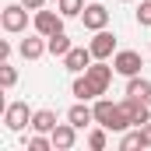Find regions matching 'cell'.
<instances>
[{
    "mask_svg": "<svg viewBox=\"0 0 151 151\" xmlns=\"http://www.w3.org/2000/svg\"><path fill=\"white\" fill-rule=\"evenodd\" d=\"M67 119L74 123L77 130H84V127H91V123H95V109H91L88 102H81V99H77L74 106L67 109Z\"/></svg>",
    "mask_w": 151,
    "mask_h": 151,
    "instance_id": "4fadbf2b",
    "label": "cell"
},
{
    "mask_svg": "<svg viewBox=\"0 0 151 151\" xmlns=\"http://www.w3.org/2000/svg\"><path fill=\"white\" fill-rule=\"evenodd\" d=\"M56 11H60L63 18H81V11H84V0H56Z\"/></svg>",
    "mask_w": 151,
    "mask_h": 151,
    "instance_id": "ffe728a7",
    "label": "cell"
},
{
    "mask_svg": "<svg viewBox=\"0 0 151 151\" xmlns=\"http://www.w3.org/2000/svg\"><path fill=\"white\" fill-rule=\"evenodd\" d=\"M0 25H4V32H11V35H18V32H25L28 28V7L18 0V4H7L4 11H0Z\"/></svg>",
    "mask_w": 151,
    "mask_h": 151,
    "instance_id": "7a4b0ae2",
    "label": "cell"
},
{
    "mask_svg": "<svg viewBox=\"0 0 151 151\" xmlns=\"http://www.w3.org/2000/svg\"><path fill=\"white\" fill-rule=\"evenodd\" d=\"M119 102H123V109L130 113L134 127H144V123L151 119V102H148V99H141V95H123Z\"/></svg>",
    "mask_w": 151,
    "mask_h": 151,
    "instance_id": "9c48e42d",
    "label": "cell"
},
{
    "mask_svg": "<svg viewBox=\"0 0 151 151\" xmlns=\"http://www.w3.org/2000/svg\"><path fill=\"white\" fill-rule=\"evenodd\" d=\"M141 137H144V148H151V119L141 127Z\"/></svg>",
    "mask_w": 151,
    "mask_h": 151,
    "instance_id": "484cf974",
    "label": "cell"
},
{
    "mask_svg": "<svg viewBox=\"0 0 151 151\" xmlns=\"http://www.w3.org/2000/svg\"><path fill=\"white\" fill-rule=\"evenodd\" d=\"M109 134H113V130H106V127L95 123V130H88V148H91V151H102L106 144H109Z\"/></svg>",
    "mask_w": 151,
    "mask_h": 151,
    "instance_id": "ac0fdd59",
    "label": "cell"
},
{
    "mask_svg": "<svg viewBox=\"0 0 151 151\" xmlns=\"http://www.w3.org/2000/svg\"><path fill=\"white\" fill-rule=\"evenodd\" d=\"M4 127H7L11 134H21L25 127H32L28 102H7V106H4Z\"/></svg>",
    "mask_w": 151,
    "mask_h": 151,
    "instance_id": "3957f363",
    "label": "cell"
},
{
    "mask_svg": "<svg viewBox=\"0 0 151 151\" xmlns=\"http://www.w3.org/2000/svg\"><path fill=\"white\" fill-rule=\"evenodd\" d=\"M63 21H67V18H63L60 11H46V7L32 14V28H35L39 35H46V39L56 35V32H63Z\"/></svg>",
    "mask_w": 151,
    "mask_h": 151,
    "instance_id": "277c9868",
    "label": "cell"
},
{
    "mask_svg": "<svg viewBox=\"0 0 151 151\" xmlns=\"http://www.w3.org/2000/svg\"><path fill=\"white\" fill-rule=\"evenodd\" d=\"M88 74V81L99 88V95H106L109 91V84H113V74H116V67L109 63V60H91V67L84 70Z\"/></svg>",
    "mask_w": 151,
    "mask_h": 151,
    "instance_id": "52a82bcc",
    "label": "cell"
},
{
    "mask_svg": "<svg viewBox=\"0 0 151 151\" xmlns=\"http://www.w3.org/2000/svg\"><path fill=\"white\" fill-rule=\"evenodd\" d=\"M0 84L4 88H14L18 84V70L11 67V60H0Z\"/></svg>",
    "mask_w": 151,
    "mask_h": 151,
    "instance_id": "7402d4cb",
    "label": "cell"
},
{
    "mask_svg": "<svg viewBox=\"0 0 151 151\" xmlns=\"http://www.w3.org/2000/svg\"><path fill=\"white\" fill-rule=\"evenodd\" d=\"M46 42H49V56H60V60L74 49V42H70V35H67V32H56V35H49Z\"/></svg>",
    "mask_w": 151,
    "mask_h": 151,
    "instance_id": "2e32d148",
    "label": "cell"
},
{
    "mask_svg": "<svg viewBox=\"0 0 151 151\" xmlns=\"http://www.w3.org/2000/svg\"><path fill=\"white\" fill-rule=\"evenodd\" d=\"M28 151H56V148H53V137H49V134H35V130H32Z\"/></svg>",
    "mask_w": 151,
    "mask_h": 151,
    "instance_id": "44dd1931",
    "label": "cell"
},
{
    "mask_svg": "<svg viewBox=\"0 0 151 151\" xmlns=\"http://www.w3.org/2000/svg\"><path fill=\"white\" fill-rule=\"evenodd\" d=\"M119 148H123V151L144 148V137H141V127H130V130H123V137H119Z\"/></svg>",
    "mask_w": 151,
    "mask_h": 151,
    "instance_id": "d6986e66",
    "label": "cell"
},
{
    "mask_svg": "<svg viewBox=\"0 0 151 151\" xmlns=\"http://www.w3.org/2000/svg\"><path fill=\"white\" fill-rule=\"evenodd\" d=\"M11 53H14V49H11V42H7V39H0V60H11Z\"/></svg>",
    "mask_w": 151,
    "mask_h": 151,
    "instance_id": "cb8c5ba5",
    "label": "cell"
},
{
    "mask_svg": "<svg viewBox=\"0 0 151 151\" xmlns=\"http://www.w3.org/2000/svg\"><path fill=\"white\" fill-rule=\"evenodd\" d=\"M127 95H141V99H148V102H151V81H144L141 74L127 77Z\"/></svg>",
    "mask_w": 151,
    "mask_h": 151,
    "instance_id": "e0dca14e",
    "label": "cell"
},
{
    "mask_svg": "<svg viewBox=\"0 0 151 151\" xmlns=\"http://www.w3.org/2000/svg\"><path fill=\"white\" fill-rule=\"evenodd\" d=\"M49 137H53V148H56V151H70L77 144V127L70 123V119H67V123H56Z\"/></svg>",
    "mask_w": 151,
    "mask_h": 151,
    "instance_id": "8fae6325",
    "label": "cell"
},
{
    "mask_svg": "<svg viewBox=\"0 0 151 151\" xmlns=\"http://www.w3.org/2000/svg\"><path fill=\"white\" fill-rule=\"evenodd\" d=\"M53 127H56V113L53 109H35L32 113V130L35 134H53Z\"/></svg>",
    "mask_w": 151,
    "mask_h": 151,
    "instance_id": "9a60e30c",
    "label": "cell"
},
{
    "mask_svg": "<svg viewBox=\"0 0 151 151\" xmlns=\"http://www.w3.org/2000/svg\"><path fill=\"white\" fill-rule=\"evenodd\" d=\"M148 53H151V42H148Z\"/></svg>",
    "mask_w": 151,
    "mask_h": 151,
    "instance_id": "4316f807",
    "label": "cell"
},
{
    "mask_svg": "<svg viewBox=\"0 0 151 151\" xmlns=\"http://www.w3.org/2000/svg\"><path fill=\"white\" fill-rule=\"evenodd\" d=\"M95 123L99 127H106V130H113V134H123V130H130L134 127V119L130 113L123 109V102H109V99H95Z\"/></svg>",
    "mask_w": 151,
    "mask_h": 151,
    "instance_id": "6da1fadb",
    "label": "cell"
},
{
    "mask_svg": "<svg viewBox=\"0 0 151 151\" xmlns=\"http://www.w3.org/2000/svg\"><path fill=\"white\" fill-rule=\"evenodd\" d=\"M81 25H84L88 32L109 28V7H106V4H84V11H81Z\"/></svg>",
    "mask_w": 151,
    "mask_h": 151,
    "instance_id": "ba28073f",
    "label": "cell"
},
{
    "mask_svg": "<svg viewBox=\"0 0 151 151\" xmlns=\"http://www.w3.org/2000/svg\"><path fill=\"white\" fill-rule=\"evenodd\" d=\"M21 4H25V7H28L32 14H35V11H42V7H46V0H21Z\"/></svg>",
    "mask_w": 151,
    "mask_h": 151,
    "instance_id": "d4e9b609",
    "label": "cell"
},
{
    "mask_svg": "<svg viewBox=\"0 0 151 151\" xmlns=\"http://www.w3.org/2000/svg\"><path fill=\"white\" fill-rule=\"evenodd\" d=\"M134 18H137V25L151 28V0H141V7L134 11Z\"/></svg>",
    "mask_w": 151,
    "mask_h": 151,
    "instance_id": "603a6c76",
    "label": "cell"
},
{
    "mask_svg": "<svg viewBox=\"0 0 151 151\" xmlns=\"http://www.w3.org/2000/svg\"><path fill=\"white\" fill-rule=\"evenodd\" d=\"M88 49H91L95 60H113V56H116V35L109 32V28H99V32H91Z\"/></svg>",
    "mask_w": 151,
    "mask_h": 151,
    "instance_id": "5b68a950",
    "label": "cell"
},
{
    "mask_svg": "<svg viewBox=\"0 0 151 151\" xmlns=\"http://www.w3.org/2000/svg\"><path fill=\"white\" fill-rule=\"evenodd\" d=\"M18 53L25 56V60H39V56H46L49 53V42H46V35H28V39H21L18 42Z\"/></svg>",
    "mask_w": 151,
    "mask_h": 151,
    "instance_id": "7c38bea8",
    "label": "cell"
},
{
    "mask_svg": "<svg viewBox=\"0 0 151 151\" xmlns=\"http://www.w3.org/2000/svg\"><path fill=\"white\" fill-rule=\"evenodd\" d=\"M113 67H116V74H119V77H134V74H141L144 60H141V53H137V49H116Z\"/></svg>",
    "mask_w": 151,
    "mask_h": 151,
    "instance_id": "8992f818",
    "label": "cell"
},
{
    "mask_svg": "<svg viewBox=\"0 0 151 151\" xmlns=\"http://www.w3.org/2000/svg\"><path fill=\"white\" fill-rule=\"evenodd\" d=\"M91 60H95V56H91V49H88V46H74V49L63 56V67H67L70 74H84V70L91 67Z\"/></svg>",
    "mask_w": 151,
    "mask_h": 151,
    "instance_id": "30bf717a",
    "label": "cell"
},
{
    "mask_svg": "<svg viewBox=\"0 0 151 151\" xmlns=\"http://www.w3.org/2000/svg\"><path fill=\"white\" fill-rule=\"evenodd\" d=\"M70 91H74V99H81V102H95V99H102L99 88L88 81V74H74V88H70Z\"/></svg>",
    "mask_w": 151,
    "mask_h": 151,
    "instance_id": "5bb4252c",
    "label": "cell"
}]
</instances>
